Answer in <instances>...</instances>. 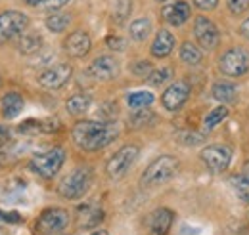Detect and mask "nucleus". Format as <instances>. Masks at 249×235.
<instances>
[{"instance_id": "obj_11", "label": "nucleus", "mask_w": 249, "mask_h": 235, "mask_svg": "<svg viewBox=\"0 0 249 235\" xmlns=\"http://www.w3.org/2000/svg\"><path fill=\"white\" fill-rule=\"evenodd\" d=\"M201 161L205 163V167L211 172H224L232 161V149L222 144H215V146L205 147L201 151Z\"/></svg>"}, {"instance_id": "obj_5", "label": "nucleus", "mask_w": 249, "mask_h": 235, "mask_svg": "<svg viewBox=\"0 0 249 235\" xmlns=\"http://www.w3.org/2000/svg\"><path fill=\"white\" fill-rule=\"evenodd\" d=\"M138 153H140V147L138 146H123L106 165V172L111 180H121L126 176V172L132 168V165L136 163L138 159Z\"/></svg>"}, {"instance_id": "obj_25", "label": "nucleus", "mask_w": 249, "mask_h": 235, "mask_svg": "<svg viewBox=\"0 0 249 235\" xmlns=\"http://www.w3.org/2000/svg\"><path fill=\"white\" fill-rule=\"evenodd\" d=\"M180 59L186 65H199L203 59V52L199 50V46H196L194 42H184L180 46Z\"/></svg>"}, {"instance_id": "obj_24", "label": "nucleus", "mask_w": 249, "mask_h": 235, "mask_svg": "<svg viewBox=\"0 0 249 235\" xmlns=\"http://www.w3.org/2000/svg\"><path fill=\"white\" fill-rule=\"evenodd\" d=\"M126 103L130 109H146L154 103V94L146 92V90H138V92H130L126 96Z\"/></svg>"}, {"instance_id": "obj_18", "label": "nucleus", "mask_w": 249, "mask_h": 235, "mask_svg": "<svg viewBox=\"0 0 249 235\" xmlns=\"http://www.w3.org/2000/svg\"><path fill=\"white\" fill-rule=\"evenodd\" d=\"M211 96L217 101H220L222 105H230V103L238 101L240 90H238V86L234 83H230V81H218V83L213 84V88H211Z\"/></svg>"}, {"instance_id": "obj_32", "label": "nucleus", "mask_w": 249, "mask_h": 235, "mask_svg": "<svg viewBox=\"0 0 249 235\" xmlns=\"http://www.w3.org/2000/svg\"><path fill=\"white\" fill-rule=\"evenodd\" d=\"M156 118V115L146 107V109H134V113L130 115V124L132 126H144V124H148L150 120H154Z\"/></svg>"}, {"instance_id": "obj_10", "label": "nucleus", "mask_w": 249, "mask_h": 235, "mask_svg": "<svg viewBox=\"0 0 249 235\" xmlns=\"http://www.w3.org/2000/svg\"><path fill=\"white\" fill-rule=\"evenodd\" d=\"M71 75H73V67L69 63H56L38 75V84L46 90H60L69 83Z\"/></svg>"}, {"instance_id": "obj_17", "label": "nucleus", "mask_w": 249, "mask_h": 235, "mask_svg": "<svg viewBox=\"0 0 249 235\" xmlns=\"http://www.w3.org/2000/svg\"><path fill=\"white\" fill-rule=\"evenodd\" d=\"M175 44H177V40H175V36H173L171 31H167V29L157 31L156 38H154V42H152V56L157 59L167 58V56L175 50Z\"/></svg>"}, {"instance_id": "obj_29", "label": "nucleus", "mask_w": 249, "mask_h": 235, "mask_svg": "<svg viewBox=\"0 0 249 235\" xmlns=\"http://www.w3.org/2000/svg\"><path fill=\"white\" fill-rule=\"evenodd\" d=\"M228 117V107L226 105H220V107H215V109H211L209 113H207V117H205V128L207 130H213L215 126H218L224 118Z\"/></svg>"}, {"instance_id": "obj_42", "label": "nucleus", "mask_w": 249, "mask_h": 235, "mask_svg": "<svg viewBox=\"0 0 249 235\" xmlns=\"http://www.w3.org/2000/svg\"><path fill=\"white\" fill-rule=\"evenodd\" d=\"M92 235H109V234H107L106 230H96V232H94Z\"/></svg>"}, {"instance_id": "obj_1", "label": "nucleus", "mask_w": 249, "mask_h": 235, "mask_svg": "<svg viewBox=\"0 0 249 235\" xmlns=\"http://www.w3.org/2000/svg\"><path fill=\"white\" fill-rule=\"evenodd\" d=\"M119 136L115 120H81L73 126L71 138L75 146L85 151H98L107 147Z\"/></svg>"}, {"instance_id": "obj_26", "label": "nucleus", "mask_w": 249, "mask_h": 235, "mask_svg": "<svg viewBox=\"0 0 249 235\" xmlns=\"http://www.w3.org/2000/svg\"><path fill=\"white\" fill-rule=\"evenodd\" d=\"M69 23H71V17L67 14H62V12H56V14L48 16L46 21H44L46 29L50 31V33H63L69 27Z\"/></svg>"}, {"instance_id": "obj_12", "label": "nucleus", "mask_w": 249, "mask_h": 235, "mask_svg": "<svg viewBox=\"0 0 249 235\" xmlns=\"http://www.w3.org/2000/svg\"><path fill=\"white\" fill-rule=\"evenodd\" d=\"M188 98H190V86H188V83L177 81V83H173L169 88L163 92L161 103H163V107L167 111L175 113V111L182 109V105L188 101Z\"/></svg>"}, {"instance_id": "obj_15", "label": "nucleus", "mask_w": 249, "mask_h": 235, "mask_svg": "<svg viewBox=\"0 0 249 235\" xmlns=\"http://www.w3.org/2000/svg\"><path fill=\"white\" fill-rule=\"evenodd\" d=\"M161 16H163V19H165L169 25L180 27V25H184L188 19H190L192 12H190V6H188L184 0H177V2L165 4Z\"/></svg>"}, {"instance_id": "obj_9", "label": "nucleus", "mask_w": 249, "mask_h": 235, "mask_svg": "<svg viewBox=\"0 0 249 235\" xmlns=\"http://www.w3.org/2000/svg\"><path fill=\"white\" fill-rule=\"evenodd\" d=\"M194 36L197 40V44L203 50H215L220 42V34H218L217 25L205 17V16H197L194 21Z\"/></svg>"}, {"instance_id": "obj_23", "label": "nucleus", "mask_w": 249, "mask_h": 235, "mask_svg": "<svg viewBox=\"0 0 249 235\" xmlns=\"http://www.w3.org/2000/svg\"><path fill=\"white\" fill-rule=\"evenodd\" d=\"M152 33V21L148 17H140V19H134L128 27V34L134 42H144Z\"/></svg>"}, {"instance_id": "obj_37", "label": "nucleus", "mask_w": 249, "mask_h": 235, "mask_svg": "<svg viewBox=\"0 0 249 235\" xmlns=\"http://www.w3.org/2000/svg\"><path fill=\"white\" fill-rule=\"evenodd\" d=\"M0 220L4 222H10V224H18L21 220V216L18 212H0Z\"/></svg>"}, {"instance_id": "obj_19", "label": "nucleus", "mask_w": 249, "mask_h": 235, "mask_svg": "<svg viewBox=\"0 0 249 235\" xmlns=\"http://www.w3.org/2000/svg\"><path fill=\"white\" fill-rule=\"evenodd\" d=\"M25 107V101L21 98V94L18 92H8L2 98V115L4 118H16Z\"/></svg>"}, {"instance_id": "obj_34", "label": "nucleus", "mask_w": 249, "mask_h": 235, "mask_svg": "<svg viewBox=\"0 0 249 235\" xmlns=\"http://www.w3.org/2000/svg\"><path fill=\"white\" fill-rule=\"evenodd\" d=\"M226 6L234 16H242L249 10V0H226Z\"/></svg>"}, {"instance_id": "obj_44", "label": "nucleus", "mask_w": 249, "mask_h": 235, "mask_svg": "<svg viewBox=\"0 0 249 235\" xmlns=\"http://www.w3.org/2000/svg\"><path fill=\"white\" fill-rule=\"evenodd\" d=\"M0 83H2V77H0Z\"/></svg>"}, {"instance_id": "obj_22", "label": "nucleus", "mask_w": 249, "mask_h": 235, "mask_svg": "<svg viewBox=\"0 0 249 235\" xmlns=\"http://www.w3.org/2000/svg\"><path fill=\"white\" fill-rule=\"evenodd\" d=\"M58 128H60L58 120H35V118H29L23 124H19V132H23V134L52 132V130H58Z\"/></svg>"}, {"instance_id": "obj_16", "label": "nucleus", "mask_w": 249, "mask_h": 235, "mask_svg": "<svg viewBox=\"0 0 249 235\" xmlns=\"http://www.w3.org/2000/svg\"><path fill=\"white\" fill-rule=\"evenodd\" d=\"M173 220H175L173 210L163 208V206L156 208L148 218V230L152 235H167L173 226Z\"/></svg>"}, {"instance_id": "obj_35", "label": "nucleus", "mask_w": 249, "mask_h": 235, "mask_svg": "<svg viewBox=\"0 0 249 235\" xmlns=\"http://www.w3.org/2000/svg\"><path fill=\"white\" fill-rule=\"evenodd\" d=\"M106 44H107V48H111V50H115V52H123L124 46H126L124 38H121V36H115V34L107 36V38H106Z\"/></svg>"}, {"instance_id": "obj_14", "label": "nucleus", "mask_w": 249, "mask_h": 235, "mask_svg": "<svg viewBox=\"0 0 249 235\" xmlns=\"http://www.w3.org/2000/svg\"><path fill=\"white\" fill-rule=\"evenodd\" d=\"M92 48V40L87 31H73L65 40H63V50L71 58H85Z\"/></svg>"}, {"instance_id": "obj_7", "label": "nucleus", "mask_w": 249, "mask_h": 235, "mask_svg": "<svg viewBox=\"0 0 249 235\" xmlns=\"http://www.w3.org/2000/svg\"><path fill=\"white\" fill-rule=\"evenodd\" d=\"M67 226H69V212L65 208L54 206V208H46L38 216L35 230L38 235H58L62 234Z\"/></svg>"}, {"instance_id": "obj_21", "label": "nucleus", "mask_w": 249, "mask_h": 235, "mask_svg": "<svg viewBox=\"0 0 249 235\" xmlns=\"http://www.w3.org/2000/svg\"><path fill=\"white\" fill-rule=\"evenodd\" d=\"M42 48V36L36 33H23L18 40V50L23 56H33Z\"/></svg>"}, {"instance_id": "obj_28", "label": "nucleus", "mask_w": 249, "mask_h": 235, "mask_svg": "<svg viewBox=\"0 0 249 235\" xmlns=\"http://www.w3.org/2000/svg\"><path fill=\"white\" fill-rule=\"evenodd\" d=\"M81 212H83L81 214V226H85V228H96L104 220V212L96 206H87Z\"/></svg>"}, {"instance_id": "obj_3", "label": "nucleus", "mask_w": 249, "mask_h": 235, "mask_svg": "<svg viewBox=\"0 0 249 235\" xmlns=\"http://www.w3.org/2000/svg\"><path fill=\"white\" fill-rule=\"evenodd\" d=\"M178 161L171 155H161L157 157L154 163H150V167L144 170V174L140 178L142 185H161L165 182H169L171 178L178 172Z\"/></svg>"}, {"instance_id": "obj_33", "label": "nucleus", "mask_w": 249, "mask_h": 235, "mask_svg": "<svg viewBox=\"0 0 249 235\" xmlns=\"http://www.w3.org/2000/svg\"><path fill=\"white\" fill-rule=\"evenodd\" d=\"M130 71H132L136 77H146V79H148V75L154 71V67H152L150 61H146V59H138V61L130 67Z\"/></svg>"}, {"instance_id": "obj_43", "label": "nucleus", "mask_w": 249, "mask_h": 235, "mask_svg": "<svg viewBox=\"0 0 249 235\" xmlns=\"http://www.w3.org/2000/svg\"><path fill=\"white\" fill-rule=\"evenodd\" d=\"M156 2H167V0H156Z\"/></svg>"}, {"instance_id": "obj_8", "label": "nucleus", "mask_w": 249, "mask_h": 235, "mask_svg": "<svg viewBox=\"0 0 249 235\" xmlns=\"http://www.w3.org/2000/svg\"><path fill=\"white\" fill-rule=\"evenodd\" d=\"M218 67L224 73V77H232V79L244 77L249 71V52L240 46L230 48L228 52H224L220 56Z\"/></svg>"}, {"instance_id": "obj_36", "label": "nucleus", "mask_w": 249, "mask_h": 235, "mask_svg": "<svg viewBox=\"0 0 249 235\" xmlns=\"http://www.w3.org/2000/svg\"><path fill=\"white\" fill-rule=\"evenodd\" d=\"M194 4L199 10H215L218 6V0H194Z\"/></svg>"}, {"instance_id": "obj_38", "label": "nucleus", "mask_w": 249, "mask_h": 235, "mask_svg": "<svg viewBox=\"0 0 249 235\" xmlns=\"http://www.w3.org/2000/svg\"><path fill=\"white\" fill-rule=\"evenodd\" d=\"M67 2H69V0H44L42 6L48 8V10H60V8H63Z\"/></svg>"}, {"instance_id": "obj_6", "label": "nucleus", "mask_w": 249, "mask_h": 235, "mask_svg": "<svg viewBox=\"0 0 249 235\" xmlns=\"http://www.w3.org/2000/svg\"><path fill=\"white\" fill-rule=\"evenodd\" d=\"M29 25V17L18 10H6L0 14V44L19 38Z\"/></svg>"}, {"instance_id": "obj_27", "label": "nucleus", "mask_w": 249, "mask_h": 235, "mask_svg": "<svg viewBox=\"0 0 249 235\" xmlns=\"http://www.w3.org/2000/svg\"><path fill=\"white\" fill-rule=\"evenodd\" d=\"M130 12H132V0H115V4H113V12H111V19H113V23L123 25L124 21L128 19Z\"/></svg>"}, {"instance_id": "obj_30", "label": "nucleus", "mask_w": 249, "mask_h": 235, "mask_svg": "<svg viewBox=\"0 0 249 235\" xmlns=\"http://www.w3.org/2000/svg\"><path fill=\"white\" fill-rule=\"evenodd\" d=\"M171 79H173V69L171 67H159V69H154L148 75V83L152 86H161V84L169 83Z\"/></svg>"}, {"instance_id": "obj_41", "label": "nucleus", "mask_w": 249, "mask_h": 235, "mask_svg": "<svg viewBox=\"0 0 249 235\" xmlns=\"http://www.w3.org/2000/svg\"><path fill=\"white\" fill-rule=\"evenodd\" d=\"M242 176H244L249 182V161L246 163V165H244V174H242Z\"/></svg>"}, {"instance_id": "obj_31", "label": "nucleus", "mask_w": 249, "mask_h": 235, "mask_svg": "<svg viewBox=\"0 0 249 235\" xmlns=\"http://www.w3.org/2000/svg\"><path fill=\"white\" fill-rule=\"evenodd\" d=\"M230 184H232L236 195H238L244 203H249V182L248 180H246L244 176H234L232 180H230Z\"/></svg>"}, {"instance_id": "obj_4", "label": "nucleus", "mask_w": 249, "mask_h": 235, "mask_svg": "<svg viewBox=\"0 0 249 235\" xmlns=\"http://www.w3.org/2000/svg\"><path fill=\"white\" fill-rule=\"evenodd\" d=\"M63 161H65V151L63 147H52L44 153H36L33 155V159L29 161V168H31L35 174L46 178H54L60 168L63 167Z\"/></svg>"}, {"instance_id": "obj_20", "label": "nucleus", "mask_w": 249, "mask_h": 235, "mask_svg": "<svg viewBox=\"0 0 249 235\" xmlns=\"http://www.w3.org/2000/svg\"><path fill=\"white\" fill-rule=\"evenodd\" d=\"M92 105V98L85 92H79V94H73L71 98H67L65 101V109L69 115H75V117H81L85 115Z\"/></svg>"}, {"instance_id": "obj_39", "label": "nucleus", "mask_w": 249, "mask_h": 235, "mask_svg": "<svg viewBox=\"0 0 249 235\" xmlns=\"http://www.w3.org/2000/svg\"><path fill=\"white\" fill-rule=\"evenodd\" d=\"M240 33H242V34L249 40V17L242 23V25H240Z\"/></svg>"}, {"instance_id": "obj_2", "label": "nucleus", "mask_w": 249, "mask_h": 235, "mask_svg": "<svg viewBox=\"0 0 249 235\" xmlns=\"http://www.w3.org/2000/svg\"><path fill=\"white\" fill-rule=\"evenodd\" d=\"M92 185V170L89 167H77L58 185V193L63 199H81Z\"/></svg>"}, {"instance_id": "obj_40", "label": "nucleus", "mask_w": 249, "mask_h": 235, "mask_svg": "<svg viewBox=\"0 0 249 235\" xmlns=\"http://www.w3.org/2000/svg\"><path fill=\"white\" fill-rule=\"evenodd\" d=\"M42 2H44V0H25V4H27V6H33V8L42 6Z\"/></svg>"}, {"instance_id": "obj_13", "label": "nucleus", "mask_w": 249, "mask_h": 235, "mask_svg": "<svg viewBox=\"0 0 249 235\" xmlns=\"http://www.w3.org/2000/svg\"><path fill=\"white\" fill-rule=\"evenodd\" d=\"M89 75L94 81H113L119 75V61L113 56H98L92 63L89 65Z\"/></svg>"}]
</instances>
